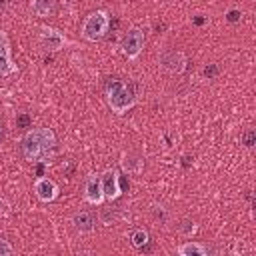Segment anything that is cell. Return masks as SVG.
Returning a JSON list of instances; mask_svg holds the SVG:
<instances>
[{
    "instance_id": "cell-1",
    "label": "cell",
    "mask_w": 256,
    "mask_h": 256,
    "mask_svg": "<svg viewBox=\"0 0 256 256\" xmlns=\"http://www.w3.org/2000/svg\"><path fill=\"white\" fill-rule=\"evenodd\" d=\"M56 146V136L50 128H32L22 138V154L30 162H46Z\"/></svg>"
},
{
    "instance_id": "cell-2",
    "label": "cell",
    "mask_w": 256,
    "mask_h": 256,
    "mask_svg": "<svg viewBox=\"0 0 256 256\" xmlns=\"http://www.w3.org/2000/svg\"><path fill=\"white\" fill-rule=\"evenodd\" d=\"M106 100H108V106L112 108V112L124 114L134 106L136 96L128 84H124L122 80H112V82H108V88H106Z\"/></svg>"
},
{
    "instance_id": "cell-3",
    "label": "cell",
    "mask_w": 256,
    "mask_h": 256,
    "mask_svg": "<svg viewBox=\"0 0 256 256\" xmlns=\"http://www.w3.org/2000/svg\"><path fill=\"white\" fill-rule=\"evenodd\" d=\"M108 26H110V16L106 10H96L92 14H88L82 22V36L88 40V42H96L100 40L106 32H108Z\"/></svg>"
},
{
    "instance_id": "cell-4",
    "label": "cell",
    "mask_w": 256,
    "mask_h": 256,
    "mask_svg": "<svg viewBox=\"0 0 256 256\" xmlns=\"http://www.w3.org/2000/svg\"><path fill=\"white\" fill-rule=\"evenodd\" d=\"M120 48H122V54L128 58V60H136L144 48V32L140 28H130L124 36H122V42H120Z\"/></svg>"
},
{
    "instance_id": "cell-5",
    "label": "cell",
    "mask_w": 256,
    "mask_h": 256,
    "mask_svg": "<svg viewBox=\"0 0 256 256\" xmlns=\"http://www.w3.org/2000/svg\"><path fill=\"white\" fill-rule=\"evenodd\" d=\"M38 40H40V46L44 50H48V52H58V50H62L68 44V40L64 38V34L58 32L56 28H50V26H42L40 28Z\"/></svg>"
},
{
    "instance_id": "cell-6",
    "label": "cell",
    "mask_w": 256,
    "mask_h": 256,
    "mask_svg": "<svg viewBox=\"0 0 256 256\" xmlns=\"http://www.w3.org/2000/svg\"><path fill=\"white\" fill-rule=\"evenodd\" d=\"M160 66L170 74H182L186 70V56L180 50H164L160 54Z\"/></svg>"
},
{
    "instance_id": "cell-7",
    "label": "cell",
    "mask_w": 256,
    "mask_h": 256,
    "mask_svg": "<svg viewBox=\"0 0 256 256\" xmlns=\"http://www.w3.org/2000/svg\"><path fill=\"white\" fill-rule=\"evenodd\" d=\"M100 186H102L104 200H110V202L116 200L120 196V192H122V188H120V176L112 168L104 170V174L100 176Z\"/></svg>"
},
{
    "instance_id": "cell-8",
    "label": "cell",
    "mask_w": 256,
    "mask_h": 256,
    "mask_svg": "<svg viewBox=\"0 0 256 256\" xmlns=\"http://www.w3.org/2000/svg\"><path fill=\"white\" fill-rule=\"evenodd\" d=\"M16 72V64L10 58V40L8 34L0 30V76H10Z\"/></svg>"
},
{
    "instance_id": "cell-9",
    "label": "cell",
    "mask_w": 256,
    "mask_h": 256,
    "mask_svg": "<svg viewBox=\"0 0 256 256\" xmlns=\"http://www.w3.org/2000/svg\"><path fill=\"white\" fill-rule=\"evenodd\" d=\"M34 192H36V196H38L40 202H52L58 196V184L54 180H50V178L40 176L34 182Z\"/></svg>"
},
{
    "instance_id": "cell-10",
    "label": "cell",
    "mask_w": 256,
    "mask_h": 256,
    "mask_svg": "<svg viewBox=\"0 0 256 256\" xmlns=\"http://www.w3.org/2000/svg\"><path fill=\"white\" fill-rule=\"evenodd\" d=\"M84 198H86L88 204H94V206H100L104 202V194H102V186H100V176H90L86 180Z\"/></svg>"
},
{
    "instance_id": "cell-11",
    "label": "cell",
    "mask_w": 256,
    "mask_h": 256,
    "mask_svg": "<svg viewBox=\"0 0 256 256\" xmlns=\"http://www.w3.org/2000/svg\"><path fill=\"white\" fill-rule=\"evenodd\" d=\"M72 224H74V228H76L78 232H92L94 226H96V218H94L92 212L80 210V212H76V214L72 216Z\"/></svg>"
},
{
    "instance_id": "cell-12",
    "label": "cell",
    "mask_w": 256,
    "mask_h": 256,
    "mask_svg": "<svg viewBox=\"0 0 256 256\" xmlns=\"http://www.w3.org/2000/svg\"><path fill=\"white\" fill-rule=\"evenodd\" d=\"M54 8H56V0H32L30 2V10L40 18L50 16L54 12Z\"/></svg>"
},
{
    "instance_id": "cell-13",
    "label": "cell",
    "mask_w": 256,
    "mask_h": 256,
    "mask_svg": "<svg viewBox=\"0 0 256 256\" xmlns=\"http://www.w3.org/2000/svg\"><path fill=\"white\" fill-rule=\"evenodd\" d=\"M206 252H208V248H206L204 244L192 242V240L178 246V254H180V256H206Z\"/></svg>"
},
{
    "instance_id": "cell-14",
    "label": "cell",
    "mask_w": 256,
    "mask_h": 256,
    "mask_svg": "<svg viewBox=\"0 0 256 256\" xmlns=\"http://www.w3.org/2000/svg\"><path fill=\"white\" fill-rule=\"evenodd\" d=\"M142 160L138 158V156H132V154H128V156H124L122 158V168L128 172V174H138L140 170H142Z\"/></svg>"
},
{
    "instance_id": "cell-15",
    "label": "cell",
    "mask_w": 256,
    "mask_h": 256,
    "mask_svg": "<svg viewBox=\"0 0 256 256\" xmlns=\"http://www.w3.org/2000/svg\"><path fill=\"white\" fill-rule=\"evenodd\" d=\"M130 240H132V244H134L136 248H142V246H146V242H148V232H146V230H134L132 236H130Z\"/></svg>"
},
{
    "instance_id": "cell-16",
    "label": "cell",
    "mask_w": 256,
    "mask_h": 256,
    "mask_svg": "<svg viewBox=\"0 0 256 256\" xmlns=\"http://www.w3.org/2000/svg\"><path fill=\"white\" fill-rule=\"evenodd\" d=\"M114 210L112 208H102L100 210V222L102 224H112V220H114Z\"/></svg>"
},
{
    "instance_id": "cell-17",
    "label": "cell",
    "mask_w": 256,
    "mask_h": 256,
    "mask_svg": "<svg viewBox=\"0 0 256 256\" xmlns=\"http://www.w3.org/2000/svg\"><path fill=\"white\" fill-rule=\"evenodd\" d=\"M16 124H18L20 128H30V126H32V118H30L26 112H20V114L16 116Z\"/></svg>"
},
{
    "instance_id": "cell-18",
    "label": "cell",
    "mask_w": 256,
    "mask_h": 256,
    "mask_svg": "<svg viewBox=\"0 0 256 256\" xmlns=\"http://www.w3.org/2000/svg\"><path fill=\"white\" fill-rule=\"evenodd\" d=\"M240 18H242V12H240L238 8H232V10L226 12V22H230V24L240 22Z\"/></svg>"
},
{
    "instance_id": "cell-19",
    "label": "cell",
    "mask_w": 256,
    "mask_h": 256,
    "mask_svg": "<svg viewBox=\"0 0 256 256\" xmlns=\"http://www.w3.org/2000/svg\"><path fill=\"white\" fill-rule=\"evenodd\" d=\"M12 252H14L12 244H10L8 240H4V238L0 236V256H8V254H12Z\"/></svg>"
},
{
    "instance_id": "cell-20",
    "label": "cell",
    "mask_w": 256,
    "mask_h": 256,
    "mask_svg": "<svg viewBox=\"0 0 256 256\" xmlns=\"http://www.w3.org/2000/svg\"><path fill=\"white\" fill-rule=\"evenodd\" d=\"M254 140H256V132L250 128V130H246V134H244V146L246 148H252L254 146Z\"/></svg>"
},
{
    "instance_id": "cell-21",
    "label": "cell",
    "mask_w": 256,
    "mask_h": 256,
    "mask_svg": "<svg viewBox=\"0 0 256 256\" xmlns=\"http://www.w3.org/2000/svg\"><path fill=\"white\" fill-rule=\"evenodd\" d=\"M180 230H182L186 236H192V234L196 232V226H194V222H190V220H184V222H182V226H180Z\"/></svg>"
},
{
    "instance_id": "cell-22",
    "label": "cell",
    "mask_w": 256,
    "mask_h": 256,
    "mask_svg": "<svg viewBox=\"0 0 256 256\" xmlns=\"http://www.w3.org/2000/svg\"><path fill=\"white\" fill-rule=\"evenodd\" d=\"M204 74L210 78V76H216L218 74V68H216V64H208L206 68H204Z\"/></svg>"
},
{
    "instance_id": "cell-23",
    "label": "cell",
    "mask_w": 256,
    "mask_h": 256,
    "mask_svg": "<svg viewBox=\"0 0 256 256\" xmlns=\"http://www.w3.org/2000/svg\"><path fill=\"white\" fill-rule=\"evenodd\" d=\"M2 140H4V122L0 120V144H2Z\"/></svg>"
},
{
    "instance_id": "cell-24",
    "label": "cell",
    "mask_w": 256,
    "mask_h": 256,
    "mask_svg": "<svg viewBox=\"0 0 256 256\" xmlns=\"http://www.w3.org/2000/svg\"><path fill=\"white\" fill-rule=\"evenodd\" d=\"M6 6H8V0H0V12L6 10Z\"/></svg>"
},
{
    "instance_id": "cell-25",
    "label": "cell",
    "mask_w": 256,
    "mask_h": 256,
    "mask_svg": "<svg viewBox=\"0 0 256 256\" xmlns=\"http://www.w3.org/2000/svg\"><path fill=\"white\" fill-rule=\"evenodd\" d=\"M4 212H6V204L0 200V214H4Z\"/></svg>"
}]
</instances>
